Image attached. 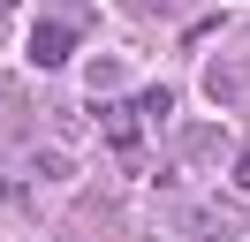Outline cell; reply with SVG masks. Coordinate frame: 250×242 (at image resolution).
Listing matches in <instances>:
<instances>
[{
  "label": "cell",
  "mask_w": 250,
  "mask_h": 242,
  "mask_svg": "<svg viewBox=\"0 0 250 242\" xmlns=\"http://www.w3.org/2000/svg\"><path fill=\"white\" fill-rule=\"evenodd\" d=\"M182 151H189V159H197V166H212V159H228V129H212V121H205V129H189V136H182Z\"/></svg>",
  "instance_id": "7a4b0ae2"
},
{
  "label": "cell",
  "mask_w": 250,
  "mask_h": 242,
  "mask_svg": "<svg viewBox=\"0 0 250 242\" xmlns=\"http://www.w3.org/2000/svg\"><path fill=\"white\" fill-rule=\"evenodd\" d=\"M31 60H38V68H61V60H68V30L61 23H38L31 30Z\"/></svg>",
  "instance_id": "6da1fadb"
},
{
  "label": "cell",
  "mask_w": 250,
  "mask_h": 242,
  "mask_svg": "<svg viewBox=\"0 0 250 242\" xmlns=\"http://www.w3.org/2000/svg\"><path fill=\"white\" fill-rule=\"evenodd\" d=\"M137 15H174V0H129Z\"/></svg>",
  "instance_id": "ba28073f"
},
{
  "label": "cell",
  "mask_w": 250,
  "mask_h": 242,
  "mask_svg": "<svg viewBox=\"0 0 250 242\" xmlns=\"http://www.w3.org/2000/svg\"><path fill=\"white\" fill-rule=\"evenodd\" d=\"M31 166L46 182H76V159H68V151H31Z\"/></svg>",
  "instance_id": "5b68a950"
},
{
  "label": "cell",
  "mask_w": 250,
  "mask_h": 242,
  "mask_svg": "<svg viewBox=\"0 0 250 242\" xmlns=\"http://www.w3.org/2000/svg\"><path fill=\"white\" fill-rule=\"evenodd\" d=\"M235 182H243V189H250V144L235 151Z\"/></svg>",
  "instance_id": "9c48e42d"
},
{
  "label": "cell",
  "mask_w": 250,
  "mask_h": 242,
  "mask_svg": "<svg viewBox=\"0 0 250 242\" xmlns=\"http://www.w3.org/2000/svg\"><path fill=\"white\" fill-rule=\"evenodd\" d=\"M189 227H197V235H235V204H197Z\"/></svg>",
  "instance_id": "277c9868"
},
{
  "label": "cell",
  "mask_w": 250,
  "mask_h": 242,
  "mask_svg": "<svg viewBox=\"0 0 250 242\" xmlns=\"http://www.w3.org/2000/svg\"><path fill=\"white\" fill-rule=\"evenodd\" d=\"M0 8H16V0H0Z\"/></svg>",
  "instance_id": "30bf717a"
},
{
  "label": "cell",
  "mask_w": 250,
  "mask_h": 242,
  "mask_svg": "<svg viewBox=\"0 0 250 242\" xmlns=\"http://www.w3.org/2000/svg\"><path fill=\"white\" fill-rule=\"evenodd\" d=\"M243 91H250V76H243V68H205V99H220V106H235V99H243Z\"/></svg>",
  "instance_id": "3957f363"
},
{
  "label": "cell",
  "mask_w": 250,
  "mask_h": 242,
  "mask_svg": "<svg viewBox=\"0 0 250 242\" xmlns=\"http://www.w3.org/2000/svg\"><path fill=\"white\" fill-rule=\"evenodd\" d=\"M167 106H174V91H159V83H152V91H137V114H152V121H159Z\"/></svg>",
  "instance_id": "52a82bcc"
},
{
  "label": "cell",
  "mask_w": 250,
  "mask_h": 242,
  "mask_svg": "<svg viewBox=\"0 0 250 242\" xmlns=\"http://www.w3.org/2000/svg\"><path fill=\"white\" fill-rule=\"evenodd\" d=\"M83 76H91V91H114V83H122V60H91Z\"/></svg>",
  "instance_id": "8992f818"
}]
</instances>
